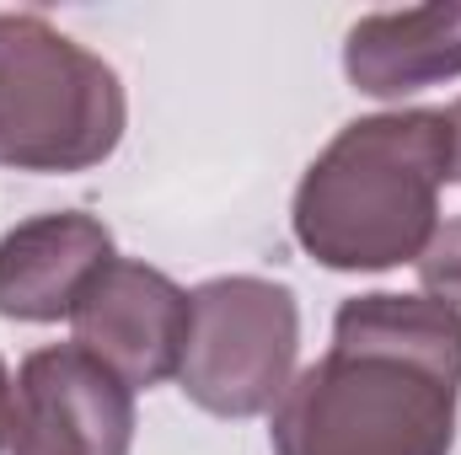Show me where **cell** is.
Wrapping results in <instances>:
<instances>
[{
    "label": "cell",
    "mask_w": 461,
    "mask_h": 455,
    "mask_svg": "<svg viewBox=\"0 0 461 455\" xmlns=\"http://www.w3.org/2000/svg\"><path fill=\"white\" fill-rule=\"evenodd\" d=\"M419 279L435 300L461 306V220H451L446 230H435V241L419 257Z\"/></svg>",
    "instance_id": "obj_9"
},
{
    "label": "cell",
    "mask_w": 461,
    "mask_h": 455,
    "mask_svg": "<svg viewBox=\"0 0 461 455\" xmlns=\"http://www.w3.org/2000/svg\"><path fill=\"white\" fill-rule=\"evenodd\" d=\"M451 177V118L435 108L354 118L295 188L301 246L339 273L419 263Z\"/></svg>",
    "instance_id": "obj_2"
},
{
    "label": "cell",
    "mask_w": 461,
    "mask_h": 455,
    "mask_svg": "<svg viewBox=\"0 0 461 455\" xmlns=\"http://www.w3.org/2000/svg\"><path fill=\"white\" fill-rule=\"evenodd\" d=\"M344 70L365 97H402L461 76V0L359 16L348 27Z\"/></svg>",
    "instance_id": "obj_8"
},
{
    "label": "cell",
    "mask_w": 461,
    "mask_h": 455,
    "mask_svg": "<svg viewBox=\"0 0 461 455\" xmlns=\"http://www.w3.org/2000/svg\"><path fill=\"white\" fill-rule=\"evenodd\" d=\"M103 263H113V236L97 215L59 210L22 220L0 236V317L11 322L70 317L76 295Z\"/></svg>",
    "instance_id": "obj_7"
},
{
    "label": "cell",
    "mask_w": 461,
    "mask_h": 455,
    "mask_svg": "<svg viewBox=\"0 0 461 455\" xmlns=\"http://www.w3.org/2000/svg\"><path fill=\"white\" fill-rule=\"evenodd\" d=\"M123 139L113 65L32 11H0V166L86 172Z\"/></svg>",
    "instance_id": "obj_3"
},
{
    "label": "cell",
    "mask_w": 461,
    "mask_h": 455,
    "mask_svg": "<svg viewBox=\"0 0 461 455\" xmlns=\"http://www.w3.org/2000/svg\"><path fill=\"white\" fill-rule=\"evenodd\" d=\"M451 177L461 183V97H456V108H451Z\"/></svg>",
    "instance_id": "obj_11"
},
{
    "label": "cell",
    "mask_w": 461,
    "mask_h": 455,
    "mask_svg": "<svg viewBox=\"0 0 461 455\" xmlns=\"http://www.w3.org/2000/svg\"><path fill=\"white\" fill-rule=\"evenodd\" d=\"M461 402V306L354 295L333 348L274 407V455H451Z\"/></svg>",
    "instance_id": "obj_1"
},
{
    "label": "cell",
    "mask_w": 461,
    "mask_h": 455,
    "mask_svg": "<svg viewBox=\"0 0 461 455\" xmlns=\"http://www.w3.org/2000/svg\"><path fill=\"white\" fill-rule=\"evenodd\" d=\"M70 327L76 343L103 359L129 391L161 386L167 375H177L188 348V295L161 268L113 257L76 295Z\"/></svg>",
    "instance_id": "obj_6"
},
{
    "label": "cell",
    "mask_w": 461,
    "mask_h": 455,
    "mask_svg": "<svg viewBox=\"0 0 461 455\" xmlns=\"http://www.w3.org/2000/svg\"><path fill=\"white\" fill-rule=\"evenodd\" d=\"M134 391L81 343L22 359L11 402V455H129Z\"/></svg>",
    "instance_id": "obj_5"
},
{
    "label": "cell",
    "mask_w": 461,
    "mask_h": 455,
    "mask_svg": "<svg viewBox=\"0 0 461 455\" xmlns=\"http://www.w3.org/2000/svg\"><path fill=\"white\" fill-rule=\"evenodd\" d=\"M11 375H5V359H0V455L11 451Z\"/></svg>",
    "instance_id": "obj_10"
},
{
    "label": "cell",
    "mask_w": 461,
    "mask_h": 455,
    "mask_svg": "<svg viewBox=\"0 0 461 455\" xmlns=\"http://www.w3.org/2000/svg\"><path fill=\"white\" fill-rule=\"evenodd\" d=\"M295 348L301 311L285 284L252 273L210 279L188 295V348L177 380L215 418H258L290 391Z\"/></svg>",
    "instance_id": "obj_4"
}]
</instances>
